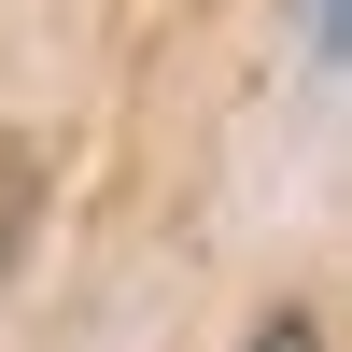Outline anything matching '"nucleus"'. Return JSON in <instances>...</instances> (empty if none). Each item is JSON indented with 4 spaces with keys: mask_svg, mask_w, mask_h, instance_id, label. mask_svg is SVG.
I'll return each mask as SVG.
<instances>
[{
    "mask_svg": "<svg viewBox=\"0 0 352 352\" xmlns=\"http://www.w3.org/2000/svg\"><path fill=\"white\" fill-rule=\"evenodd\" d=\"M254 352H310V310H268V338H254Z\"/></svg>",
    "mask_w": 352,
    "mask_h": 352,
    "instance_id": "obj_3",
    "label": "nucleus"
},
{
    "mask_svg": "<svg viewBox=\"0 0 352 352\" xmlns=\"http://www.w3.org/2000/svg\"><path fill=\"white\" fill-rule=\"evenodd\" d=\"M28 197H43V184H28V155L0 141V282H14V254H28Z\"/></svg>",
    "mask_w": 352,
    "mask_h": 352,
    "instance_id": "obj_1",
    "label": "nucleus"
},
{
    "mask_svg": "<svg viewBox=\"0 0 352 352\" xmlns=\"http://www.w3.org/2000/svg\"><path fill=\"white\" fill-rule=\"evenodd\" d=\"M296 43H310V85H338V43H352V0H296Z\"/></svg>",
    "mask_w": 352,
    "mask_h": 352,
    "instance_id": "obj_2",
    "label": "nucleus"
}]
</instances>
